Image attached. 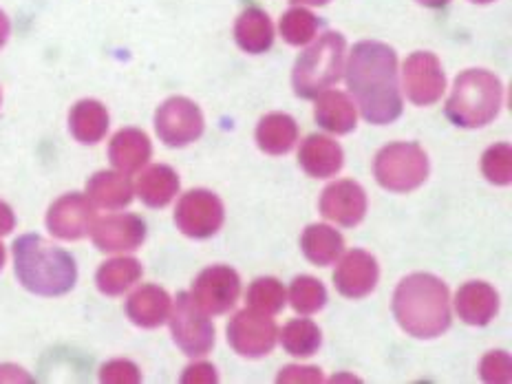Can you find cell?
I'll use <instances>...</instances> for the list:
<instances>
[{
	"instance_id": "1",
	"label": "cell",
	"mask_w": 512,
	"mask_h": 384,
	"mask_svg": "<svg viewBox=\"0 0 512 384\" xmlns=\"http://www.w3.org/2000/svg\"><path fill=\"white\" fill-rule=\"evenodd\" d=\"M345 78L367 122L391 124L402 115L398 56L389 45L376 40L358 42L349 56Z\"/></svg>"
},
{
	"instance_id": "2",
	"label": "cell",
	"mask_w": 512,
	"mask_h": 384,
	"mask_svg": "<svg viewBox=\"0 0 512 384\" xmlns=\"http://www.w3.org/2000/svg\"><path fill=\"white\" fill-rule=\"evenodd\" d=\"M393 316L413 338L431 340L451 327V298L442 279L433 274H411L393 294Z\"/></svg>"
},
{
	"instance_id": "3",
	"label": "cell",
	"mask_w": 512,
	"mask_h": 384,
	"mask_svg": "<svg viewBox=\"0 0 512 384\" xmlns=\"http://www.w3.org/2000/svg\"><path fill=\"white\" fill-rule=\"evenodd\" d=\"M16 276L20 285L38 296H62L78 281V265L69 252L38 234L14 241Z\"/></svg>"
},
{
	"instance_id": "4",
	"label": "cell",
	"mask_w": 512,
	"mask_h": 384,
	"mask_svg": "<svg viewBox=\"0 0 512 384\" xmlns=\"http://www.w3.org/2000/svg\"><path fill=\"white\" fill-rule=\"evenodd\" d=\"M504 102V87L495 73L468 69L455 80L451 98L446 102V117L455 126L479 128L495 120Z\"/></svg>"
},
{
	"instance_id": "5",
	"label": "cell",
	"mask_w": 512,
	"mask_h": 384,
	"mask_svg": "<svg viewBox=\"0 0 512 384\" xmlns=\"http://www.w3.org/2000/svg\"><path fill=\"white\" fill-rule=\"evenodd\" d=\"M345 51V36L338 31H327L305 53H301L292 71V84L298 98L312 100L325 89L334 87L343 78Z\"/></svg>"
},
{
	"instance_id": "6",
	"label": "cell",
	"mask_w": 512,
	"mask_h": 384,
	"mask_svg": "<svg viewBox=\"0 0 512 384\" xmlns=\"http://www.w3.org/2000/svg\"><path fill=\"white\" fill-rule=\"evenodd\" d=\"M373 175L384 190L411 192L429 177V157L413 142L389 144L376 155Z\"/></svg>"
},
{
	"instance_id": "7",
	"label": "cell",
	"mask_w": 512,
	"mask_h": 384,
	"mask_svg": "<svg viewBox=\"0 0 512 384\" xmlns=\"http://www.w3.org/2000/svg\"><path fill=\"white\" fill-rule=\"evenodd\" d=\"M170 334H173L175 345L190 358L206 356L215 347V325L210 323L204 309H201L195 298L181 292L177 294V303L170 309Z\"/></svg>"
},
{
	"instance_id": "8",
	"label": "cell",
	"mask_w": 512,
	"mask_h": 384,
	"mask_svg": "<svg viewBox=\"0 0 512 384\" xmlns=\"http://www.w3.org/2000/svg\"><path fill=\"white\" fill-rule=\"evenodd\" d=\"M204 128V113L188 98H170L155 113V131L170 148H184L199 140Z\"/></svg>"
},
{
	"instance_id": "9",
	"label": "cell",
	"mask_w": 512,
	"mask_h": 384,
	"mask_svg": "<svg viewBox=\"0 0 512 384\" xmlns=\"http://www.w3.org/2000/svg\"><path fill=\"white\" fill-rule=\"evenodd\" d=\"M279 340V327L270 314L256 312V309H241L234 314L228 325V343L245 358H263L272 354Z\"/></svg>"
},
{
	"instance_id": "10",
	"label": "cell",
	"mask_w": 512,
	"mask_h": 384,
	"mask_svg": "<svg viewBox=\"0 0 512 384\" xmlns=\"http://www.w3.org/2000/svg\"><path fill=\"white\" fill-rule=\"evenodd\" d=\"M226 219L221 199L215 192L197 188L179 199L175 210L177 228L190 239H208L217 234Z\"/></svg>"
},
{
	"instance_id": "11",
	"label": "cell",
	"mask_w": 512,
	"mask_h": 384,
	"mask_svg": "<svg viewBox=\"0 0 512 384\" xmlns=\"http://www.w3.org/2000/svg\"><path fill=\"white\" fill-rule=\"evenodd\" d=\"M404 91L407 98L418 106H431L442 98L446 89V76L437 56L429 51H415L404 60L402 67Z\"/></svg>"
},
{
	"instance_id": "12",
	"label": "cell",
	"mask_w": 512,
	"mask_h": 384,
	"mask_svg": "<svg viewBox=\"0 0 512 384\" xmlns=\"http://www.w3.org/2000/svg\"><path fill=\"white\" fill-rule=\"evenodd\" d=\"M241 279L228 265H212L192 283V298L206 314H226L237 305Z\"/></svg>"
},
{
	"instance_id": "13",
	"label": "cell",
	"mask_w": 512,
	"mask_h": 384,
	"mask_svg": "<svg viewBox=\"0 0 512 384\" xmlns=\"http://www.w3.org/2000/svg\"><path fill=\"white\" fill-rule=\"evenodd\" d=\"M95 206L80 192L60 197L47 212V228L62 241H78L93 230Z\"/></svg>"
},
{
	"instance_id": "14",
	"label": "cell",
	"mask_w": 512,
	"mask_h": 384,
	"mask_svg": "<svg viewBox=\"0 0 512 384\" xmlns=\"http://www.w3.org/2000/svg\"><path fill=\"white\" fill-rule=\"evenodd\" d=\"M320 212L338 226L354 228L367 215V195L360 184L351 179L327 186L320 197Z\"/></svg>"
},
{
	"instance_id": "15",
	"label": "cell",
	"mask_w": 512,
	"mask_h": 384,
	"mask_svg": "<svg viewBox=\"0 0 512 384\" xmlns=\"http://www.w3.org/2000/svg\"><path fill=\"white\" fill-rule=\"evenodd\" d=\"M380 268L376 256L365 250H349L334 272L336 290L347 298H365L376 290Z\"/></svg>"
},
{
	"instance_id": "16",
	"label": "cell",
	"mask_w": 512,
	"mask_h": 384,
	"mask_svg": "<svg viewBox=\"0 0 512 384\" xmlns=\"http://www.w3.org/2000/svg\"><path fill=\"white\" fill-rule=\"evenodd\" d=\"M91 237L102 252L137 250L146 239V223L137 215H109L95 219Z\"/></svg>"
},
{
	"instance_id": "17",
	"label": "cell",
	"mask_w": 512,
	"mask_h": 384,
	"mask_svg": "<svg viewBox=\"0 0 512 384\" xmlns=\"http://www.w3.org/2000/svg\"><path fill=\"white\" fill-rule=\"evenodd\" d=\"M298 164L309 177L327 179L340 173L345 164V153L338 142L327 135H309L298 153Z\"/></svg>"
},
{
	"instance_id": "18",
	"label": "cell",
	"mask_w": 512,
	"mask_h": 384,
	"mask_svg": "<svg viewBox=\"0 0 512 384\" xmlns=\"http://www.w3.org/2000/svg\"><path fill=\"white\" fill-rule=\"evenodd\" d=\"M499 294L495 287L482 281H471L462 285L455 296V312L468 325L484 327L497 316Z\"/></svg>"
},
{
	"instance_id": "19",
	"label": "cell",
	"mask_w": 512,
	"mask_h": 384,
	"mask_svg": "<svg viewBox=\"0 0 512 384\" xmlns=\"http://www.w3.org/2000/svg\"><path fill=\"white\" fill-rule=\"evenodd\" d=\"M151 155V140H148L144 131H137V128H122V131H117L109 146L111 164L122 175H133L137 170H142Z\"/></svg>"
},
{
	"instance_id": "20",
	"label": "cell",
	"mask_w": 512,
	"mask_h": 384,
	"mask_svg": "<svg viewBox=\"0 0 512 384\" xmlns=\"http://www.w3.org/2000/svg\"><path fill=\"white\" fill-rule=\"evenodd\" d=\"M170 296L166 290L157 285H144L135 290L126 301V314L137 327L155 329L164 325L170 316Z\"/></svg>"
},
{
	"instance_id": "21",
	"label": "cell",
	"mask_w": 512,
	"mask_h": 384,
	"mask_svg": "<svg viewBox=\"0 0 512 384\" xmlns=\"http://www.w3.org/2000/svg\"><path fill=\"white\" fill-rule=\"evenodd\" d=\"M314 117L318 126L336 135H347L356 128V106L343 91H325L316 95Z\"/></svg>"
},
{
	"instance_id": "22",
	"label": "cell",
	"mask_w": 512,
	"mask_h": 384,
	"mask_svg": "<svg viewBox=\"0 0 512 384\" xmlns=\"http://www.w3.org/2000/svg\"><path fill=\"white\" fill-rule=\"evenodd\" d=\"M137 197L148 208H164L177 197L179 192V177L170 166L157 164L146 168L144 173L137 177Z\"/></svg>"
},
{
	"instance_id": "23",
	"label": "cell",
	"mask_w": 512,
	"mask_h": 384,
	"mask_svg": "<svg viewBox=\"0 0 512 384\" xmlns=\"http://www.w3.org/2000/svg\"><path fill=\"white\" fill-rule=\"evenodd\" d=\"M87 197L93 201V206L120 210L133 201V186L122 173L100 170L87 181Z\"/></svg>"
},
{
	"instance_id": "24",
	"label": "cell",
	"mask_w": 512,
	"mask_h": 384,
	"mask_svg": "<svg viewBox=\"0 0 512 384\" xmlns=\"http://www.w3.org/2000/svg\"><path fill=\"white\" fill-rule=\"evenodd\" d=\"M234 38H237V45L245 53H254V56L256 53H265L274 42V25L270 16L259 7H248L237 18Z\"/></svg>"
},
{
	"instance_id": "25",
	"label": "cell",
	"mask_w": 512,
	"mask_h": 384,
	"mask_svg": "<svg viewBox=\"0 0 512 384\" xmlns=\"http://www.w3.org/2000/svg\"><path fill=\"white\" fill-rule=\"evenodd\" d=\"M69 128L80 144H98L109 131V111L98 100H80L69 113Z\"/></svg>"
},
{
	"instance_id": "26",
	"label": "cell",
	"mask_w": 512,
	"mask_h": 384,
	"mask_svg": "<svg viewBox=\"0 0 512 384\" xmlns=\"http://www.w3.org/2000/svg\"><path fill=\"white\" fill-rule=\"evenodd\" d=\"M298 140V126L292 115L287 113H270L256 126V142L268 155H285L290 153Z\"/></svg>"
},
{
	"instance_id": "27",
	"label": "cell",
	"mask_w": 512,
	"mask_h": 384,
	"mask_svg": "<svg viewBox=\"0 0 512 384\" xmlns=\"http://www.w3.org/2000/svg\"><path fill=\"white\" fill-rule=\"evenodd\" d=\"M303 254L318 268L336 263V259L345 250V239L338 230L325 226V223H314L309 226L301 237Z\"/></svg>"
},
{
	"instance_id": "28",
	"label": "cell",
	"mask_w": 512,
	"mask_h": 384,
	"mask_svg": "<svg viewBox=\"0 0 512 384\" xmlns=\"http://www.w3.org/2000/svg\"><path fill=\"white\" fill-rule=\"evenodd\" d=\"M142 279V265L131 256H120L102 263V268L95 274L98 290L106 296H120Z\"/></svg>"
},
{
	"instance_id": "29",
	"label": "cell",
	"mask_w": 512,
	"mask_h": 384,
	"mask_svg": "<svg viewBox=\"0 0 512 384\" xmlns=\"http://www.w3.org/2000/svg\"><path fill=\"white\" fill-rule=\"evenodd\" d=\"M279 336L283 349L296 358L314 356L320 349V343H323L318 325L307 318H296L292 323H287Z\"/></svg>"
},
{
	"instance_id": "30",
	"label": "cell",
	"mask_w": 512,
	"mask_h": 384,
	"mask_svg": "<svg viewBox=\"0 0 512 384\" xmlns=\"http://www.w3.org/2000/svg\"><path fill=\"white\" fill-rule=\"evenodd\" d=\"M248 303L256 312L263 314H279L287 303V292L281 281L272 279V276H263L256 279L248 290Z\"/></svg>"
},
{
	"instance_id": "31",
	"label": "cell",
	"mask_w": 512,
	"mask_h": 384,
	"mask_svg": "<svg viewBox=\"0 0 512 384\" xmlns=\"http://www.w3.org/2000/svg\"><path fill=\"white\" fill-rule=\"evenodd\" d=\"M318 27H320V20L303 7H294L281 18V36L287 45H294V47L307 45L309 40H314Z\"/></svg>"
},
{
	"instance_id": "32",
	"label": "cell",
	"mask_w": 512,
	"mask_h": 384,
	"mask_svg": "<svg viewBox=\"0 0 512 384\" xmlns=\"http://www.w3.org/2000/svg\"><path fill=\"white\" fill-rule=\"evenodd\" d=\"M290 303L298 314H316L327 303V290L314 276H298L290 287Z\"/></svg>"
},
{
	"instance_id": "33",
	"label": "cell",
	"mask_w": 512,
	"mask_h": 384,
	"mask_svg": "<svg viewBox=\"0 0 512 384\" xmlns=\"http://www.w3.org/2000/svg\"><path fill=\"white\" fill-rule=\"evenodd\" d=\"M484 177L495 186L512 184V148L508 144L490 146L482 157Z\"/></svg>"
},
{
	"instance_id": "34",
	"label": "cell",
	"mask_w": 512,
	"mask_h": 384,
	"mask_svg": "<svg viewBox=\"0 0 512 384\" xmlns=\"http://www.w3.org/2000/svg\"><path fill=\"white\" fill-rule=\"evenodd\" d=\"M482 378L486 382H510L512 380V360L506 351H490L482 360Z\"/></svg>"
},
{
	"instance_id": "35",
	"label": "cell",
	"mask_w": 512,
	"mask_h": 384,
	"mask_svg": "<svg viewBox=\"0 0 512 384\" xmlns=\"http://www.w3.org/2000/svg\"><path fill=\"white\" fill-rule=\"evenodd\" d=\"M100 380L109 384H137L142 380V373L131 360H113L102 367Z\"/></svg>"
},
{
	"instance_id": "36",
	"label": "cell",
	"mask_w": 512,
	"mask_h": 384,
	"mask_svg": "<svg viewBox=\"0 0 512 384\" xmlns=\"http://www.w3.org/2000/svg\"><path fill=\"white\" fill-rule=\"evenodd\" d=\"M219 380L217 369L208 365V362H199V365H192L184 371L181 382L184 384H215Z\"/></svg>"
},
{
	"instance_id": "37",
	"label": "cell",
	"mask_w": 512,
	"mask_h": 384,
	"mask_svg": "<svg viewBox=\"0 0 512 384\" xmlns=\"http://www.w3.org/2000/svg\"><path fill=\"white\" fill-rule=\"evenodd\" d=\"M279 382H323V373L318 367H296L290 365L281 369Z\"/></svg>"
},
{
	"instance_id": "38",
	"label": "cell",
	"mask_w": 512,
	"mask_h": 384,
	"mask_svg": "<svg viewBox=\"0 0 512 384\" xmlns=\"http://www.w3.org/2000/svg\"><path fill=\"white\" fill-rule=\"evenodd\" d=\"M16 226V217L5 201H0V234H9Z\"/></svg>"
},
{
	"instance_id": "39",
	"label": "cell",
	"mask_w": 512,
	"mask_h": 384,
	"mask_svg": "<svg viewBox=\"0 0 512 384\" xmlns=\"http://www.w3.org/2000/svg\"><path fill=\"white\" fill-rule=\"evenodd\" d=\"M9 34H12V25H9V18L5 12H0V49L7 45Z\"/></svg>"
},
{
	"instance_id": "40",
	"label": "cell",
	"mask_w": 512,
	"mask_h": 384,
	"mask_svg": "<svg viewBox=\"0 0 512 384\" xmlns=\"http://www.w3.org/2000/svg\"><path fill=\"white\" fill-rule=\"evenodd\" d=\"M420 5L424 7H431V9H440V7H446L451 0H418Z\"/></svg>"
},
{
	"instance_id": "41",
	"label": "cell",
	"mask_w": 512,
	"mask_h": 384,
	"mask_svg": "<svg viewBox=\"0 0 512 384\" xmlns=\"http://www.w3.org/2000/svg\"><path fill=\"white\" fill-rule=\"evenodd\" d=\"M292 3H296V5H314V7H323V5H327L329 0H292Z\"/></svg>"
},
{
	"instance_id": "42",
	"label": "cell",
	"mask_w": 512,
	"mask_h": 384,
	"mask_svg": "<svg viewBox=\"0 0 512 384\" xmlns=\"http://www.w3.org/2000/svg\"><path fill=\"white\" fill-rule=\"evenodd\" d=\"M3 265H5V248L3 243H0V270H3Z\"/></svg>"
},
{
	"instance_id": "43",
	"label": "cell",
	"mask_w": 512,
	"mask_h": 384,
	"mask_svg": "<svg viewBox=\"0 0 512 384\" xmlns=\"http://www.w3.org/2000/svg\"><path fill=\"white\" fill-rule=\"evenodd\" d=\"M471 3H477V5H488V3H495V0H471Z\"/></svg>"
}]
</instances>
